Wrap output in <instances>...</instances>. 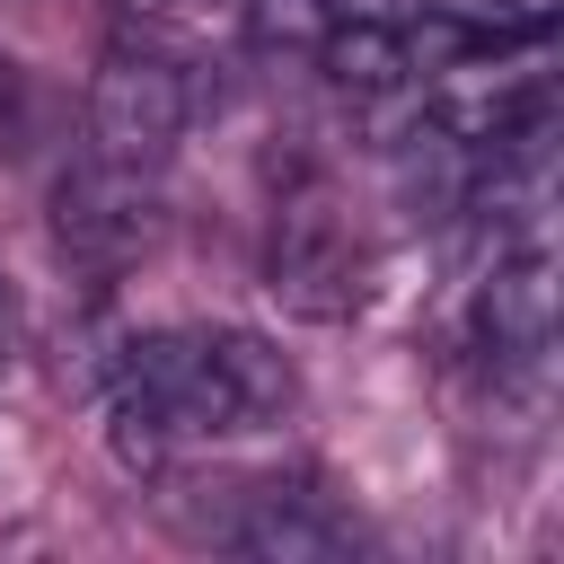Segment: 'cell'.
Masks as SVG:
<instances>
[{
	"label": "cell",
	"instance_id": "1",
	"mask_svg": "<svg viewBox=\"0 0 564 564\" xmlns=\"http://www.w3.org/2000/svg\"><path fill=\"white\" fill-rule=\"evenodd\" d=\"M115 458L159 476L176 449L220 432H273L300 405V370L256 326H141L106 361Z\"/></svg>",
	"mask_w": 564,
	"mask_h": 564
},
{
	"label": "cell",
	"instance_id": "2",
	"mask_svg": "<svg viewBox=\"0 0 564 564\" xmlns=\"http://www.w3.org/2000/svg\"><path fill=\"white\" fill-rule=\"evenodd\" d=\"M264 273H273V300L291 317H317V326H335V317H352L370 300V238H361V220L344 212V194L326 176L282 185Z\"/></svg>",
	"mask_w": 564,
	"mask_h": 564
},
{
	"label": "cell",
	"instance_id": "3",
	"mask_svg": "<svg viewBox=\"0 0 564 564\" xmlns=\"http://www.w3.org/2000/svg\"><path fill=\"white\" fill-rule=\"evenodd\" d=\"M194 123V70L167 53V44H106L97 79H88V159H115V167H159Z\"/></svg>",
	"mask_w": 564,
	"mask_h": 564
},
{
	"label": "cell",
	"instance_id": "4",
	"mask_svg": "<svg viewBox=\"0 0 564 564\" xmlns=\"http://www.w3.org/2000/svg\"><path fill=\"white\" fill-rule=\"evenodd\" d=\"M53 229H62V256H70L79 273H123V264L159 238L150 167H115V159L70 167L62 194H53Z\"/></svg>",
	"mask_w": 564,
	"mask_h": 564
},
{
	"label": "cell",
	"instance_id": "5",
	"mask_svg": "<svg viewBox=\"0 0 564 564\" xmlns=\"http://www.w3.org/2000/svg\"><path fill=\"white\" fill-rule=\"evenodd\" d=\"M344 97H405L414 79H423V62H414V35L397 26V18H326V35H317V53H308Z\"/></svg>",
	"mask_w": 564,
	"mask_h": 564
},
{
	"label": "cell",
	"instance_id": "6",
	"mask_svg": "<svg viewBox=\"0 0 564 564\" xmlns=\"http://www.w3.org/2000/svg\"><path fill=\"white\" fill-rule=\"evenodd\" d=\"M220 538L247 546V555H335V546H344V520H335L317 494L264 476V485H238V511L220 520Z\"/></svg>",
	"mask_w": 564,
	"mask_h": 564
},
{
	"label": "cell",
	"instance_id": "7",
	"mask_svg": "<svg viewBox=\"0 0 564 564\" xmlns=\"http://www.w3.org/2000/svg\"><path fill=\"white\" fill-rule=\"evenodd\" d=\"M441 18H458L467 35H485V44H538L546 26H555V9L564 0H432Z\"/></svg>",
	"mask_w": 564,
	"mask_h": 564
},
{
	"label": "cell",
	"instance_id": "8",
	"mask_svg": "<svg viewBox=\"0 0 564 564\" xmlns=\"http://www.w3.org/2000/svg\"><path fill=\"white\" fill-rule=\"evenodd\" d=\"M326 0H247V35L264 44V53H317V35H326Z\"/></svg>",
	"mask_w": 564,
	"mask_h": 564
},
{
	"label": "cell",
	"instance_id": "9",
	"mask_svg": "<svg viewBox=\"0 0 564 564\" xmlns=\"http://www.w3.org/2000/svg\"><path fill=\"white\" fill-rule=\"evenodd\" d=\"M115 9H123L141 35H203V26L229 18L238 0H115Z\"/></svg>",
	"mask_w": 564,
	"mask_h": 564
},
{
	"label": "cell",
	"instance_id": "10",
	"mask_svg": "<svg viewBox=\"0 0 564 564\" xmlns=\"http://www.w3.org/2000/svg\"><path fill=\"white\" fill-rule=\"evenodd\" d=\"M9 352H18V291L0 282V370H9Z\"/></svg>",
	"mask_w": 564,
	"mask_h": 564
}]
</instances>
